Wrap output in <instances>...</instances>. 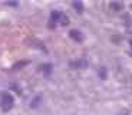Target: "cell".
Wrapping results in <instances>:
<instances>
[{
	"label": "cell",
	"mask_w": 132,
	"mask_h": 115,
	"mask_svg": "<svg viewBox=\"0 0 132 115\" xmlns=\"http://www.w3.org/2000/svg\"><path fill=\"white\" fill-rule=\"evenodd\" d=\"M65 14L62 12H57V10H53L52 14H50V23H52V27L55 26V23H62V19Z\"/></svg>",
	"instance_id": "cell-2"
},
{
	"label": "cell",
	"mask_w": 132,
	"mask_h": 115,
	"mask_svg": "<svg viewBox=\"0 0 132 115\" xmlns=\"http://www.w3.org/2000/svg\"><path fill=\"white\" fill-rule=\"evenodd\" d=\"M86 65H88V63H86V60H78V62H72V63H70V66H72V68H78V69L85 68Z\"/></svg>",
	"instance_id": "cell-4"
},
{
	"label": "cell",
	"mask_w": 132,
	"mask_h": 115,
	"mask_svg": "<svg viewBox=\"0 0 132 115\" xmlns=\"http://www.w3.org/2000/svg\"><path fill=\"white\" fill-rule=\"evenodd\" d=\"M69 36H70V39H73L75 42H82V40H83L82 33H80L79 30H76V29L70 30V32H69Z\"/></svg>",
	"instance_id": "cell-3"
},
{
	"label": "cell",
	"mask_w": 132,
	"mask_h": 115,
	"mask_svg": "<svg viewBox=\"0 0 132 115\" xmlns=\"http://www.w3.org/2000/svg\"><path fill=\"white\" fill-rule=\"evenodd\" d=\"M73 6L78 9V12H82L83 10V6H82V3H73Z\"/></svg>",
	"instance_id": "cell-6"
},
{
	"label": "cell",
	"mask_w": 132,
	"mask_h": 115,
	"mask_svg": "<svg viewBox=\"0 0 132 115\" xmlns=\"http://www.w3.org/2000/svg\"><path fill=\"white\" fill-rule=\"evenodd\" d=\"M129 43H131V46H132V40H129Z\"/></svg>",
	"instance_id": "cell-8"
},
{
	"label": "cell",
	"mask_w": 132,
	"mask_h": 115,
	"mask_svg": "<svg viewBox=\"0 0 132 115\" xmlns=\"http://www.w3.org/2000/svg\"><path fill=\"white\" fill-rule=\"evenodd\" d=\"M13 104H14V99L10 94H7V92L2 94V96H0V108L3 109V111H6V112L10 111V109L13 108Z\"/></svg>",
	"instance_id": "cell-1"
},
{
	"label": "cell",
	"mask_w": 132,
	"mask_h": 115,
	"mask_svg": "<svg viewBox=\"0 0 132 115\" xmlns=\"http://www.w3.org/2000/svg\"><path fill=\"white\" fill-rule=\"evenodd\" d=\"M27 60H20V62H17V63H14L13 66H12V69H13V71H19L20 68H23V66H26L27 65Z\"/></svg>",
	"instance_id": "cell-5"
},
{
	"label": "cell",
	"mask_w": 132,
	"mask_h": 115,
	"mask_svg": "<svg viewBox=\"0 0 132 115\" xmlns=\"http://www.w3.org/2000/svg\"><path fill=\"white\" fill-rule=\"evenodd\" d=\"M111 7L118 10V9H121V7H122V4H121V3H112V4H111Z\"/></svg>",
	"instance_id": "cell-7"
}]
</instances>
